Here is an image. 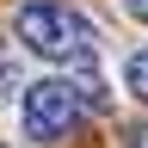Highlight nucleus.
<instances>
[{
    "label": "nucleus",
    "instance_id": "1",
    "mask_svg": "<svg viewBox=\"0 0 148 148\" xmlns=\"http://www.w3.org/2000/svg\"><path fill=\"white\" fill-rule=\"evenodd\" d=\"M12 31L18 43L31 56H43V62H62V68H99V25H92L86 12L62 6V0H25V6L12 12Z\"/></svg>",
    "mask_w": 148,
    "mask_h": 148
},
{
    "label": "nucleus",
    "instance_id": "5",
    "mask_svg": "<svg viewBox=\"0 0 148 148\" xmlns=\"http://www.w3.org/2000/svg\"><path fill=\"white\" fill-rule=\"evenodd\" d=\"M123 148H148V123H130L123 130Z\"/></svg>",
    "mask_w": 148,
    "mask_h": 148
},
{
    "label": "nucleus",
    "instance_id": "3",
    "mask_svg": "<svg viewBox=\"0 0 148 148\" xmlns=\"http://www.w3.org/2000/svg\"><path fill=\"white\" fill-rule=\"evenodd\" d=\"M25 68H18V56L6 49V43H0V105H12V99H25Z\"/></svg>",
    "mask_w": 148,
    "mask_h": 148
},
{
    "label": "nucleus",
    "instance_id": "6",
    "mask_svg": "<svg viewBox=\"0 0 148 148\" xmlns=\"http://www.w3.org/2000/svg\"><path fill=\"white\" fill-rule=\"evenodd\" d=\"M123 12H130V18H142V25H148V0H123Z\"/></svg>",
    "mask_w": 148,
    "mask_h": 148
},
{
    "label": "nucleus",
    "instance_id": "2",
    "mask_svg": "<svg viewBox=\"0 0 148 148\" xmlns=\"http://www.w3.org/2000/svg\"><path fill=\"white\" fill-rule=\"evenodd\" d=\"M80 86L68 74H49V80H31L25 99H18V123H25L31 142H62L74 123H80Z\"/></svg>",
    "mask_w": 148,
    "mask_h": 148
},
{
    "label": "nucleus",
    "instance_id": "4",
    "mask_svg": "<svg viewBox=\"0 0 148 148\" xmlns=\"http://www.w3.org/2000/svg\"><path fill=\"white\" fill-rule=\"evenodd\" d=\"M123 92H130V99H142V105H148V43L123 56Z\"/></svg>",
    "mask_w": 148,
    "mask_h": 148
}]
</instances>
